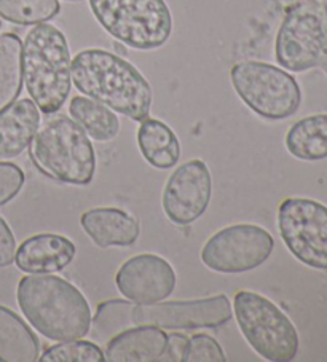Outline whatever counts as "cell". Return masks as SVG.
I'll return each mask as SVG.
<instances>
[{
	"label": "cell",
	"mask_w": 327,
	"mask_h": 362,
	"mask_svg": "<svg viewBox=\"0 0 327 362\" xmlns=\"http://www.w3.org/2000/svg\"><path fill=\"white\" fill-rule=\"evenodd\" d=\"M319 67L321 69H323V71L327 74V54L324 56V59L323 61H321V64H319Z\"/></svg>",
	"instance_id": "f546056e"
},
{
	"label": "cell",
	"mask_w": 327,
	"mask_h": 362,
	"mask_svg": "<svg viewBox=\"0 0 327 362\" xmlns=\"http://www.w3.org/2000/svg\"><path fill=\"white\" fill-rule=\"evenodd\" d=\"M234 311L244 339L260 358L287 362L297 356V329L270 298L240 291L234 298Z\"/></svg>",
	"instance_id": "8992f818"
},
{
	"label": "cell",
	"mask_w": 327,
	"mask_h": 362,
	"mask_svg": "<svg viewBox=\"0 0 327 362\" xmlns=\"http://www.w3.org/2000/svg\"><path fill=\"white\" fill-rule=\"evenodd\" d=\"M231 303L227 296H216L198 300H178L165 303H133L131 327L154 326L169 330L216 329L231 320Z\"/></svg>",
	"instance_id": "8fae6325"
},
{
	"label": "cell",
	"mask_w": 327,
	"mask_h": 362,
	"mask_svg": "<svg viewBox=\"0 0 327 362\" xmlns=\"http://www.w3.org/2000/svg\"><path fill=\"white\" fill-rule=\"evenodd\" d=\"M278 228L295 259L327 270V206L311 198H286L278 209Z\"/></svg>",
	"instance_id": "9c48e42d"
},
{
	"label": "cell",
	"mask_w": 327,
	"mask_h": 362,
	"mask_svg": "<svg viewBox=\"0 0 327 362\" xmlns=\"http://www.w3.org/2000/svg\"><path fill=\"white\" fill-rule=\"evenodd\" d=\"M26 176L15 163L0 161V206L10 203L21 192Z\"/></svg>",
	"instance_id": "4316f807"
},
{
	"label": "cell",
	"mask_w": 327,
	"mask_h": 362,
	"mask_svg": "<svg viewBox=\"0 0 327 362\" xmlns=\"http://www.w3.org/2000/svg\"><path fill=\"white\" fill-rule=\"evenodd\" d=\"M0 29H2V23H0Z\"/></svg>",
	"instance_id": "1f68e13d"
},
{
	"label": "cell",
	"mask_w": 327,
	"mask_h": 362,
	"mask_svg": "<svg viewBox=\"0 0 327 362\" xmlns=\"http://www.w3.org/2000/svg\"><path fill=\"white\" fill-rule=\"evenodd\" d=\"M234 90L248 107L265 120H285L299 110L302 91L291 74L260 61H243L231 67Z\"/></svg>",
	"instance_id": "ba28073f"
},
{
	"label": "cell",
	"mask_w": 327,
	"mask_h": 362,
	"mask_svg": "<svg viewBox=\"0 0 327 362\" xmlns=\"http://www.w3.org/2000/svg\"><path fill=\"white\" fill-rule=\"evenodd\" d=\"M115 284L130 302L147 305L163 302L176 289V272L166 259L155 254H139L118 268Z\"/></svg>",
	"instance_id": "4fadbf2b"
},
{
	"label": "cell",
	"mask_w": 327,
	"mask_h": 362,
	"mask_svg": "<svg viewBox=\"0 0 327 362\" xmlns=\"http://www.w3.org/2000/svg\"><path fill=\"white\" fill-rule=\"evenodd\" d=\"M40 362H103L105 356L98 345L85 340H66L48 348L40 358Z\"/></svg>",
	"instance_id": "d4e9b609"
},
{
	"label": "cell",
	"mask_w": 327,
	"mask_h": 362,
	"mask_svg": "<svg viewBox=\"0 0 327 362\" xmlns=\"http://www.w3.org/2000/svg\"><path fill=\"white\" fill-rule=\"evenodd\" d=\"M69 112L74 122L99 142L112 141L120 131V122L114 112L91 98L74 96L69 104Z\"/></svg>",
	"instance_id": "44dd1931"
},
{
	"label": "cell",
	"mask_w": 327,
	"mask_h": 362,
	"mask_svg": "<svg viewBox=\"0 0 327 362\" xmlns=\"http://www.w3.org/2000/svg\"><path fill=\"white\" fill-rule=\"evenodd\" d=\"M96 21L114 39L131 48L156 49L173 30V18L165 0H90Z\"/></svg>",
	"instance_id": "5b68a950"
},
{
	"label": "cell",
	"mask_w": 327,
	"mask_h": 362,
	"mask_svg": "<svg viewBox=\"0 0 327 362\" xmlns=\"http://www.w3.org/2000/svg\"><path fill=\"white\" fill-rule=\"evenodd\" d=\"M286 148L292 157L305 161L327 158V114L302 118L289 128Z\"/></svg>",
	"instance_id": "ffe728a7"
},
{
	"label": "cell",
	"mask_w": 327,
	"mask_h": 362,
	"mask_svg": "<svg viewBox=\"0 0 327 362\" xmlns=\"http://www.w3.org/2000/svg\"><path fill=\"white\" fill-rule=\"evenodd\" d=\"M16 298L30 326L50 340H77L90 332V305L64 278L50 273L24 276L18 283Z\"/></svg>",
	"instance_id": "7a4b0ae2"
},
{
	"label": "cell",
	"mask_w": 327,
	"mask_h": 362,
	"mask_svg": "<svg viewBox=\"0 0 327 362\" xmlns=\"http://www.w3.org/2000/svg\"><path fill=\"white\" fill-rule=\"evenodd\" d=\"M84 232L98 247L133 246L141 227L133 216L118 208H94L81 214Z\"/></svg>",
	"instance_id": "9a60e30c"
},
{
	"label": "cell",
	"mask_w": 327,
	"mask_h": 362,
	"mask_svg": "<svg viewBox=\"0 0 327 362\" xmlns=\"http://www.w3.org/2000/svg\"><path fill=\"white\" fill-rule=\"evenodd\" d=\"M131 308L133 303L127 300H107L98 307L93 321V335L99 340L109 341L112 337L131 327Z\"/></svg>",
	"instance_id": "cb8c5ba5"
},
{
	"label": "cell",
	"mask_w": 327,
	"mask_h": 362,
	"mask_svg": "<svg viewBox=\"0 0 327 362\" xmlns=\"http://www.w3.org/2000/svg\"><path fill=\"white\" fill-rule=\"evenodd\" d=\"M227 358L219 343L206 334H197L188 340L184 362H225Z\"/></svg>",
	"instance_id": "484cf974"
},
{
	"label": "cell",
	"mask_w": 327,
	"mask_h": 362,
	"mask_svg": "<svg viewBox=\"0 0 327 362\" xmlns=\"http://www.w3.org/2000/svg\"><path fill=\"white\" fill-rule=\"evenodd\" d=\"M188 346V337L184 334L173 332L168 335L166 348L159 361L165 362H184V356Z\"/></svg>",
	"instance_id": "f1b7e54d"
},
{
	"label": "cell",
	"mask_w": 327,
	"mask_h": 362,
	"mask_svg": "<svg viewBox=\"0 0 327 362\" xmlns=\"http://www.w3.org/2000/svg\"><path fill=\"white\" fill-rule=\"evenodd\" d=\"M30 158L45 176L69 185H88L96 173V153L90 137L64 115L37 129L30 142Z\"/></svg>",
	"instance_id": "277c9868"
},
{
	"label": "cell",
	"mask_w": 327,
	"mask_h": 362,
	"mask_svg": "<svg viewBox=\"0 0 327 362\" xmlns=\"http://www.w3.org/2000/svg\"><path fill=\"white\" fill-rule=\"evenodd\" d=\"M66 2H81V0H66Z\"/></svg>",
	"instance_id": "4dcf8cb0"
},
{
	"label": "cell",
	"mask_w": 327,
	"mask_h": 362,
	"mask_svg": "<svg viewBox=\"0 0 327 362\" xmlns=\"http://www.w3.org/2000/svg\"><path fill=\"white\" fill-rule=\"evenodd\" d=\"M137 146L144 160L156 170L174 168L180 158V142L174 131L156 118H146L137 129Z\"/></svg>",
	"instance_id": "ac0fdd59"
},
{
	"label": "cell",
	"mask_w": 327,
	"mask_h": 362,
	"mask_svg": "<svg viewBox=\"0 0 327 362\" xmlns=\"http://www.w3.org/2000/svg\"><path fill=\"white\" fill-rule=\"evenodd\" d=\"M16 254L15 235L8 227V223L0 217V268L13 264Z\"/></svg>",
	"instance_id": "83f0119b"
},
{
	"label": "cell",
	"mask_w": 327,
	"mask_h": 362,
	"mask_svg": "<svg viewBox=\"0 0 327 362\" xmlns=\"http://www.w3.org/2000/svg\"><path fill=\"white\" fill-rule=\"evenodd\" d=\"M58 0H0V16L20 26H35L58 16Z\"/></svg>",
	"instance_id": "603a6c76"
},
{
	"label": "cell",
	"mask_w": 327,
	"mask_h": 362,
	"mask_svg": "<svg viewBox=\"0 0 327 362\" xmlns=\"http://www.w3.org/2000/svg\"><path fill=\"white\" fill-rule=\"evenodd\" d=\"M77 247L62 235L40 233L24 240L15 254L16 267L24 273H58L71 265Z\"/></svg>",
	"instance_id": "5bb4252c"
},
{
	"label": "cell",
	"mask_w": 327,
	"mask_h": 362,
	"mask_svg": "<svg viewBox=\"0 0 327 362\" xmlns=\"http://www.w3.org/2000/svg\"><path fill=\"white\" fill-rule=\"evenodd\" d=\"M72 82L86 98L134 122L146 120L152 107V86L146 77L120 56L90 48L75 56Z\"/></svg>",
	"instance_id": "6da1fadb"
},
{
	"label": "cell",
	"mask_w": 327,
	"mask_h": 362,
	"mask_svg": "<svg viewBox=\"0 0 327 362\" xmlns=\"http://www.w3.org/2000/svg\"><path fill=\"white\" fill-rule=\"evenodd\" d=\"M40 127V112L33 99H20L0 112V161L21 155Z\"/></svg>",
	"instance_id": "2e32d148"
},
{
	"label": "cell",
	"mask_w": 327,
	"mask_h": 362,
	"mask_svg": "<svg viewBox=\"0 0 327 362\" xmlns=\"http://www.w3.org/2000/svg\"><path fill=\"white\" fill-rule=\"evenodd\" d=\"M168 335L154 326H133L112 337L105 348L107 362H154L161 358Z\"/></svg>",
	"instance_id": "e0dca14e"
},
{
	"label": "cell",
	"mask_w": 327,
	"mask_h": 362,
	"mask_svg": "<svg viewBox=\"0 0 327 362\" xmlns=\"http://www.w3.org/2000/svg\"><path fill=\"white\" fill-rule=\"evenodd\" d=\"M212 195L210 168L203 160H190L176 168L163 190V211L176 226H190L205 214Z\"/></svg>",
	"instance_id": "7c38bea8"
},
{
	"label": "cell",
	"mask_w": 327,
	"mask_h": 362,
	"mask_svg": "<svg viewBox=\"0 0 327 362\" xmlns=\"http://www.w3.org/2000/svg\"><path fill=\"white\" fill-rule=\"evenodd\" d=\"M327 54V4L302 0L294 4L276 34L275 56L291 72L319 67Z\"/></svg>",
	"instance_id": "52a82bcc"
},
{
	"label": "cell",
	"mask_w": 327,
	"mask_h": 362,
	"mask_svg": "<svg viewBox=\"0 0 327 362\" xmlns=\"http://www.w3.org/2000/svg\"><path fill=\"white\" fill-rule=\"evenodd\" d=\"M23 88V43L16 34L0 35V112L16 101Z\"/></svg>",
	"instance_id": "7402d4cb"
},
{
	"label": "cell",
	"mask_w": 327,
	"mask_h": 362,
	"mask_svg": "<svg viewBox=\"0 0 327 362\" xmlns=\"http://www.w3.org/2000/svg\"><path fill=\"white\" fill-rule=\"evenodd\" d=\"M275 240L254 223H236L214 233L201 249V262L210 270L238 274L256 270L273 252Z\"/></svg>",
	"instance_id": "30bf717a"
},
{
	"label": "cell",
	"mask_w": 327,
	"mask_h": 362,
	"mask_svg": "<svg viewBox=\"0 0 327 362\" xmlns=\"http://www.w3.org/2000/svg\"><path fill=\"white\" fill-rule=\"evenodd\" d=\"M40 343L15 311L0 305V362H35Z\"/></svg>",
	"instance_id": "d6986e66"
},
{
	"label": "cell",
	"mask_w": 327,
	"mask_h": 362,
	"mask_svg": "<svg viewBox=\"0 0 327 362\" xmlns=\"http://www.w3.org/2000/svg\"><path fill=\"white\" fill-rule=\"evenodd\" d=\"M71 66L66 35L52 24H35L24 39L23 78L30 99L45 115L59 112L69 98Z\"/></svg>",
	"instance_id": "3957f363"
}]
</instances>
